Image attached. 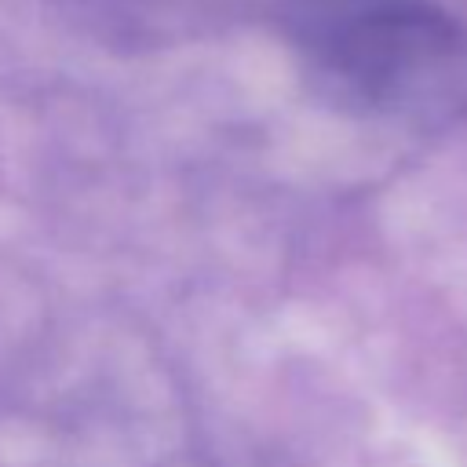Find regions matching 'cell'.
Returning <instances> with one entry per match:
<instances>
[{
  "mask_svg": "<svg viewBox=\"0 0 467 467\" xmlns=\"http://www.w3.org/2000/svg\"><path fill=\"white\" fill-rule=\"evenodd\" d=\"M317 88L390 124H445L467 109V26L431 0H336L306 26Z\"/></svg>",
  "mask_w": 467,
  "mask_h": 467,
  "instance_id": "cell-1",
  "label": "cell"
}]
</instances>
